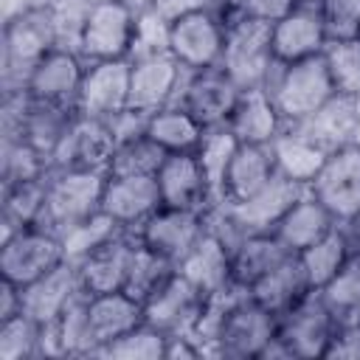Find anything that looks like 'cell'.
Masks as SVG:
<instances>
[{
  "label": "cell",
  "mask_w": 360,
  "mask_h": 360,
  "mask_svg": "<svg viewBox=\"0 0 360 360\" xmlns=\"http://www.w3.org/2000/svg\"><path fill=\"white\" fill-rule=\"evenodd\" d=\"M48 172H51V160L42 152H37L28 141L0 143V186L3 188L45 177Z\"/></svg>",
  "instance_id": "obj_41"
},
{
  "label": "cell",
  "mask_w": 360,
  "mask_h": 360,
  "mask_svg": "<svg viewBox=\"0 0 360 360\" xmlns=\"http://www.w3.org/2000/svg\"><path fill=\"white\" fill-rule=\"evenodd\" d=\"M90 323H93V335H96L98 352H101L107 343L118 340L121 335H127L143 323V304L135 301L124 290L90 295Z\"/></svg>",
  "instance_id": "obj_29"
},
{
  "label": "cell",
  "mask_w": 360,
  "mask_h": 360,
  "mask_svg": "<svg viewBox=\"0 0 360 360\" xmlns=\"http://www.w3.org/2000/svg\"><path fill=\"white\" fill-rule=\"evenodd\" d=\"M62 357H98V340L90 323V292L79 295L53 323Z\"/></svg>",
  "instance_id": "obj_37"
},
{
  "label": "cell",
  "mask_w": 360,
  "mask_h": 360,
  "mask_svg": "<svg viewBox=\"0 0 360 360\" xmlns=\"http://www.w3.org/2000/svg\"><path fill=\"white\" fill-rule=\"evenodd\" d=\"M276 335L292 354V360L326 357L329 340L338 329V318L323 301L321 290H309L298 304L276 318Z\"/></svg>",
  "instance_id": "obj_5"
},
{
  "label": "cell",
  "mask_w": 360,
  "mask_h": 360,
  "mask_svg": "<svg viewBox=\"0 0 360 360\" xmlns=\"http://www.w3.org/2000/svg\"><path fill=\"white\" fill-rule=\"evenodd\" d=\"M112 3H121V6L129 8L135 17L143 14V11H149V6H152V0H112Z\"/></svg>",
  "instance_id": "obj_56"
},
{
  "label": "cell",
  "mask_w": 360,
  "mask_h": 360,
  "mask_svg": "<svg viewBox=\"0 0 360 360\" xmlns=\"http://www.w3.org/2000/svg\"><path fill=\"white\" fill-rule=\"evenodd\" d=\"M239 93H242L239 84L222 68L186 70L174 104H180L183 110H188L208 129V127L228 124V115H231Z\"/></svg>",
  "instance_id": "obj_11"
},
{
  "label": "cell",
  "mask_w": 360,
  "mask_h": 360,
  "mask_svg": "<svg viewBox=\"0 0 360 360\" xmlns=\"http://www.w3.org/2000/svg\"><path fill=\"white\" fill-rule=\"evenodd\" d=\"M323 59H326L335 93L360 96V37L329 42L323 48Z\"/></svg>",
  "instance_id": "obj_45"
},
{
  "label": "cell",
  "mask_w": 360,
  "mask_h": 360,
  "mask_svg": "<svg viewBox=\"0 0 360 360\" xmlns=\"http://www.w3.org/2000/svg\"><path fill=\"white\" fill-rule=\"evenodd\" d=\"M338 228V219L326 211V205L312 194L307 191L301 200H295L290 205V211L276 222L273 233L287 245V250L292 253H301L307 250L309 245H315L318 239H323L329 231Z\"/></svg>",
  "instance_id": "obj_26"
},
{
  "label": "cell",
  "mask_w": 360,
  "mask_h": 360,
  "mask_svg": "<svg viewBox=\"0 0 360 360\" xmlns=\"http://www.w3.org/2000/svg\"><path fill=\"white\" fill-rule=\"evenodd\" d=\"M0 143H17L25 141V121L31 110V93L17 90V93H0Z\"/></svg>",
  "instance_id": "obj_49"
},
{
  "label": "cell",
  "mask_w": 360,
  "mask_h": 360,
  "mask_svg": "<svg viewBox=\"0 0 360 360\" xmlns=\"http://www.w3.org/2000/svg\"><path fill=\"white\" fill-rule=\"evenodd\" d=\"M329 42L360 37V0H318Z\"/></svg>",
  "instance_id": "obj_48"
},
{
  "label": "cell",
  "mask_w": 360,
  "mask_h": 360,
  "mask_svg": "<svg viewBox=\"0 0 360 360\" xmlns=\"http://www.w3.org/2000/svg\"><path fill=\"white\" fill-rule=\"evenodd\" d=\"M127 228H121L112 217H107L104 211H98L96 217L84 219L82 225L70 228L65 236H62V248H65V259L70 262H82L84 256H90L93 250H98L101 245H107L110 239L121 236Z\"/></svg>",
  "instance_id": "obj_42"
},
{
  "label": "cell",
  "mask_w": 360,
  "mask_h": 360,
  "mask_svg": "<svg viewBox=\"0 0 360 360\" xmlns=\"http://www.w3.org/2000/svg\"><path fill=\"white\" fill-rule=\"evenodd\" d=\"M129 59L110 62H87L82 90L76 98V110L84 118H112L124 107H129Z\"/></svg>",
  "instance_id": "obj_13"
},
{
  "label": "cell",
  "mask_w": 360,
  "mask_h": 360,
  "mask_svg": "<svg viewBox=\"0 0 360 360\" xmlns=\"http://www.w3.org/2000/svg\"><path fill=\"white\" fill-rule=\"evenodd\" d=\"M186 68L172 56H152L132 62L129 70V107L141 112H158L177 101V90L183 84Z\"/></svg>",
  "instance_id": "obj_18"
},
{
  "label": "cell",
  "mask_w": 360,
  "mask_h": 360,
  "mask_svg": "<svg viewBox=\"0 0 360 360\" xmlns=\"http://www.w3.org/2000/svg\"><path fill=\"white\" fill-rule=\"evenodd\" d=\"M155 180H158V191H160L163 205L191 208V211H208L211 208V191H208L202 166H200L194 152L166 155Z\"/></svg>",
  "instance_id": "obj_20"
},
{
  "label": "cell",
  "mask_w": 360,
  "mask_h": 360,
  "mask_svg": "<svg viewBox=\"0 0 360 360\" xmlns=\"http://www.w3.org/2000/svg\"><path fill=\"white\" fill-rule=\"evenodd\" d=\"M205 127L180 104H169L158 112L149 115V129L146 135L166 152V155H177V152H197L200 141H202Z\"/></svg>",
  "instance_id": "obj_34"
},
{
  "label": "cell",
  "mask_w": 360,
  "mask_h": 360,
  "mask_svg": "<svg viewBox=\"0 0 360 360\" xmlns=\"http://www.w3.org/2000/svg\"><path fill=\"white\" fill-rule=\"evenodd\" d=\"M163 160H166V152L149 135H141V138H132V141H124V143L115 146L107 174H115V177H155L158 169L163 166Z\"/></svg>",
  "instance_id": "obj_39"
},
{
  "label": "cell",
  "mask_w": 360,
  "mask_h": 360,
  "mask_svg": "<svg viewBox=\"0 0 360 360\" xmlns=\"http://www.w3.org/2000/svg\"><path fill=\"white\" fill-rule=\"evenodd\" d=\"M135 245H138V233L135 231H124L121 236L110 239L107 245H101L90 256H84L79 262V276H82L84 290L90 295L124 290L127 270H129V259H132Z\"/></svg>",
  "instance_id": "obj_22"
},
{
  "label": "cell",
  "mask_w": 360,
  "mask_h": 360,
  "mask_svg": "<svg viewBox=\"0 0 360 360\" xmlns=\"http://www.w3.org/2000/svg\"><path fill=\"white\" fill-rule=\"evenodd\" d=\"M270 39H273V56L278 62H298L323 53L329 37L318 0H298L281 20L273 22Z\"/></svg>",
  "instance_id": "obj_14"
},
{
  "label": "cell",
  "mask_w": 360,
  "mask_h": 360,
  "mask_svg": "<svg viewBox=\"0 0 360 360\" xmlns=\"http://www.w3.org/2000/svg\"><path fill=\"white\" fill-rule=\"evenodd\" d=\"M205 307H208V298L183 273L174 270L143 301V323L155 326L166 338L194 335L205 315Z\"/></svg>",
  "instance_id": "obj_6"
},
{
  "label": "cell",
  "mask_w": 360,
  "mask_h": 360,
  "mask_svg": "<svg viewBox=\"0 0 360 360\" xmlns=\"http://www.w3.org/2000/svg\"><path fill=\"white\" fill-rule=\"evenodd\" d=\"M349 256H352V248H349V239L340 231V225L335 231H329L323 239H318L315 245H309L307 250L298 253L312 290H323L338 276V270L346 264Z\"/></svg>",
  "instance_id": "obj_36"
},
{
  "label": "cell",
  "mask_w": 360,
  "mask_h": 360,
  "mask_svg": "<svg viewBox=\"0 0 360 360\" xmlns=\"http://www.w3.org/2000/svg\"><path fill=\"white\" fill-rule=\"evenodd\" d=\"M323 301L340 321H357L360 318V253L352 250L346 264L338 270V276L321 290Z\"/></svg>",
  "instance_id": "obj_40"
},
{
  "label": "cell",
  "mask_w": 360,
  "mask_h": 360,
  "mask_svg": "<svg viewBox=\"0 0 360 360\" xmlns=\"http://www.w3.org/2000/svg\"><path fill=\"white\" fill-rule=\"evenodd\" d=\"M115 135L107 121L101 118H84L79 115L62 143L56 146L51 158V169H90V172H107L112 152H115Z\"/></svg>",
  "instance_id": "obj_16"
},
{
  "label": "cell",
  "mask_w": 360,
  "mask_h": 360,
  "mask_svg": "<svg viewBox=\"0 0 360 360\" xmlns=\"http://www.w3.org/2000/svg\"><path fill=\"white\" fill-rule=\"evenodd\" d=\"M169 22H163L155 11H143L135 17V34H132V48H129V62L152 59V56H166L169 53Z\"/></svg>",
  "instance_id": "obj_47"
},
{
  "label": "cell",
  "mask_w": 360,
  "mask_h": 360,
  "mask_svg": "<svg viewBox=\"0 0 360 360\" xmlns=\"http://www.w3.org/2000/svg\"><path fill=\"white\" fill-rule=\"evenodd\" d=\"M281 127V115L262 87L242 90L228 115V129L239 143H273Z\"/></svg>",
  "instance_id": "obj_27"
},
{
  "label": "cell",
  "mask_w": 360,
  "mask_h": 360,
  "mask_svg": "<svg viewBox=\"0 0 360 360\" xmlns=\"http://www.w3.org/2000/svg\"><path fill=\"white\" fill-rule=\"evenodd\" d=\"M53 48L56 34L48 6L6 22L0 37V93L28 90L37 62Z\"/></svg>",
  "instance_id": "obj_3"
},
{
  "label": "cell",
  "mask_w": 360,
  "mask_h": 360,
  "mask_svg": "<svg viewBox=\"0 0 360 360\" xmlns=\"http://www.w3.org/2000/svg\"><path fill=\"white\" fill-rule=\"evenodd\" d=\"M225 51V20L208 8L194 11L169 28V53L186 70L219 68Z\"/></svg>",
  "instance_id": "obj_8"
},
{
  "label": "cell",
  "mask_w": 360,
  "mask_h": 360,
  "mask_svg": "<svg viewBox=\"0 0 360 360\" xmlns=\"http://www.w3.org/2000/svg\"><path fill=\"white\" fill-rule=\"evenodd\" d=\"M270 31L273 22L242 14L225 22V51L219 68L239 84V90H253L264 84V76L276 62Z\"/></svg>",
  "instance_id": "obj_4"
},
{
  "label": "cell",
  "mask_w": 360,
  "mask_h": 360,
  "mask_svg": "<svg viewBox=\"0 0 360 360\" xmlns=\"http://www.w3.org/2000/svg\"><path fill=\"white\" fill-rule=\"evenodd\" d=\"M76 118H79V110L76 107L48 104V101H31L28 121H25V141L51 160L53 152H56V146L62 143V138L68 135V129L73 127Z\"/></svg>",
  "instance_id": "obj_35"
},
{
  "label": "cell",
  "mask_w": 360,
  "mask_h": 360,
  "mask_svg": "<svg viewBox=\"0 0 360 360\" xmlns=\"http://www.w3.org/2000/svg\"><path fill=\"white\" fill-rule=\"evenodd\" d=\"M262 90L276 104L281 124H298L312 118L335 96V84H332L323 53L298 59V62L276 59L264 76Z\"/></svg>",
  "instance_id": "obj_1"
},
{
  "label": "cell",
  "mask_w": 360,
  "mask_h": 360,
  "mask_svg": "<svg viewBox=\"0 0 360 360\" xmlns=\"http://www.w3.org/2000/svg\"><path fill=\"white\" fill-rule=\"evenodd\" d=\"M309 191V186L284 177L281 172H276L270 177V183L264 188H259L253 197L242 200V202H222L225 211L231 214V219L242 228L245 236L250 233H270L276 228V222L290 211V205L295 200H301Z\"/></svg>",
  "instance_id": "obj_15"
},
{
  "label": "cell",
  "mask_w": 360,
  "mask_h": 360,
  "mask_svg": "<svg viewBox=\"0 0 360 360\" xmlns=\"http://www.w3.org/2000/svg\"><path fill=\"white\" fill-rule=\"evenodd\" d=\"M107 177H110L107 172H90V169H51L45 211L34 228L51 231L62 239L70 228L96 217L101 211Z\"/></svg>",
  "instance_id": "obj_2"
},
{
  "label": "cell",
  "mask_w": 360,
  "mask_h": 360,
  "mask_svg": "<svg viewBox=\"0 0 360 360\" xmlns=\"http://www.w3.org/2000/svg\"><path fill=\"white\" fill-rule=\"evenodd\" d=\"M107 124H110V129L115 135V143H124V141H132V138L146 135V129H149V112L124 107L121 112H115L112 118H107Z\"/></svg>",
  "instance_id": "obj_51"
},
{
  "label": "cell",
  "mask_w": 360,
  "mask_h": 360,
  "mask_svg": "<svg viewBox=\"0 0 360 360\" xmlns=\"http://www.w3.org/2000/svg\"><path fill=\"white\" fill-rule=\"evenodd\" d=\"M169 352V338L163 332H158L149 323L135 326L132 332L121 335L118 340L107 343L98 357H110V360H166Z\"/></svg>",
  "instance_id": "obj_43"
},
{
  "label": "cell",
  "mask_w": 360,
  "mask_h": 360,
  "mask_svg": "<svg viewBox=\"0 0 360 360\" xmlns=\"http://www.w3.org/2000/svg\"><path fill=\"white\" fill-rule=\"evenodd\" d=\"M84 68L87 62L68 48H53L48 51L31 79H28V93L34 101H48V104H68L76 107L79 90H82V79H84Z\"/></svg>",
  "instance_id": "obj_19"
},
{
  "label": "cell",
  "mask_w": 360,
  "mask_h": 360,
  "mask_svg": "<svg viewBox=\"0 0 360 360\" xmlns=\"http://www.w3.org/2000/svg\"><path fill=\"white\" fill-rule=\"evenodd\" d=\"M22 312V287L8 278H0V321Z\"/></svg>",
  "instance_id": "obj_53"
},
{
  "label": "cell",
  "mask_w": 360,
  "mask_h": 360,
  "mask_svg": "<svg viewBox=\"0 0 360 360\" xmlns=\"http://www.w3.org/2000/svg\"><path fill=\"white\" fill-rule=\"evenodd\" d=\"M96 0H48L53 34H56V48H68L79 53L82 34L87 25V17L93 11Z\"/></svg>",
  "instance_id": "obj_46"
},
{
  "label": "cell",
  "mask_w": 360,
  "mask_h": 360,
  "mask_svg": "<svg viewBox=\"0 0 360 360\" xmlns=\"http://www.w3.org/2000/svg\"><path fill=\"white\" fill-rule=\"evenodd\" d=\"M340 231L346 233L349 248H352L354 253H360V214H357V217H352L349 222H340Z\"/></svg>",
  "instance_id": "obj_55"
},
{
  "label": "cell",
  "mask_w": 360,
  "mask_h": 360,
  "mask_svg": "<svg viewBox=\"0 0 360 360\" xmlns=\"http://www.w3.org/2000/svg\"><path fill=\"white\" fill-rule=\"evenodd\" d=\"M287 256H292V250H287V245L273 231L270 233H250V236H245L242 245L231 256L233 284L250 290L264 273H270L273 267H278Z\"/></svg>",
  "instance_id": "obj_32"
},
{
  "label": "cell",
  "mask_w": 360,
  "mask_h": 360,
  "mask_svg": "<svg viewBox=\"0 0 360 360\" xmlns=\"http://www.w3.org/2000/svg\"><path fill=\"white\" fill-rule=\"evenodd\" d=\"M51 174V172H48ZM48 174L3 188L0 194V242L11 239L22 228H34L45 211Z\"/></svg>",
  "instance_id": "obj_31"
},
{
  "label": "cell",
  "mask_w": 360,
  "mask_h": 360,
  "mask_svg": "<svg viewBox=\"0 0 360 360\" xmlns=\"http://www.w3.org/2000/svg\"><path fill=\"white\" fill-rule=\"evenodd\" d=\"M295 127H301L329 152L360 146V96L335 93L312 118L298 121Z\"/></svg>",
  "instance_id": "obj_23"
},
{
  "label": "cell",
  "mask_w": 360,
  "mask_h": 360,
  "mask_svg": "<svg viewBox=\"0 0 360 360\" xmlns=\"http://www.w3.org/2000/svg\"><path fill=\"white\" fill-rule=\"evenodd\" d=\"M276 158L270 143H239L225 174V202H242L270 183Z\"/></svg>",
  "instance_id": "obj_28"
},
{
  "label": "cell",
  "mask_w": 360,
  "mask_h": 360,
  "mask_svg": "<svg viewBox=\"0 0 360 360\" xmlns=\"http://www.w3.org/2000/svg\"><path fill=\"white\" fill-rule=\"evenodd\" d=\"M326 360H360V318L338 323L326 349Z\"/></svg>",
  "instance_id": "obj_50"
},
{
  "label": "cell",
  "mask_w": 360,
  "mask_h": 360,
  "mask_svg": "<svg viewBox=\"0 0 360 360\" xmlns=\"http://www.w3.org/2000/svg\"><path fill=\"white\" fill-rule=\"evenodd\" d=\"M42 343V323L20 312L0 321V360H37Z\"/></svg>",
  "instance_id": "obj_44"
},
{
  "label": "cell",
  "mask_w": 360,
  "mask_h": 360,
  "mask_svg": "<svg viewBox=\"0 0 360 360\" xmlns=\"http://www.w3.org/2000/svg\"><path fill=\"white\" fill-rule=\"evenodd\" d=\"M309 281H307V273H304V264L298 259V253L287 256L278 267H273L270 273H264L253 287H250V295L264 307L270 309L276 318L281 312H287L292 304H298L307 292H309Z\"/></svg>",
  "instance_id": "obj_30"
},
{
  "label": "cell",
  "mask_w": 360,
  "mask_h": 360,
  "mask_svg": "<svg viewBox=\"0 0 360 360\" xmlns=\"http://www.w3.org/2000/svg\"><path fill=\"white\" fill-rule=\"evenodd\" d=\"M65 262L62 239L42 228H22L11 239L0 242V278L25 287Z\"/></svg>",
  "instance_id": "obj_7"
},
{
  "label": "cell",
  "mask_w": 360,
  "mask_h": 360,
  "mask_svg": "<svg viewBox=\"0 0 360 360\" xmlns=\"http://www.w3.org/2000/svg\"><path fill=\"white\" fill-rule=\"evenodd\" d=\"M84 284L79 276V264L65 259L37 281L22 287V312L39 323H56V318L84 295Z\"/></svg>",
  "instance_id": "obj_17"
},
{
  "label": "cell",
  "mask_w": 360,
  "mask_h": 360,
  "mask_svg": "<svg viewBox=\"0 0 360 360\" xmlns=\"http://www.w3.org/2000/svg\"><path fill=\"white\" fill-rule=\"evenodd\" d=\"M236 146H239L236 135L228 129V124H219V127H208L202 132V141L194 152L200 166H202L208 191H211V208L225 202V174H228V166L233 160Z\"/></svg>",
  "instance_id": "obj_33"
},
{
  "label": "cell",
  "mask_w": 360,
  "mask_h": 360,
  "mask_svg": "<svg viewBox=\"0 0 360 360\" xmlns=\"http://www.w3.org/2000/svg\"><path fill=\"white\" fill-rule=\"evenodd\" d=\"M205 231H208L205 211L160 205L135 233L141 245L160 253L172 264H180L188 256V250L205 236Z\"/></svg>",
  "instance_id": "obj_9"
},
{
  "label": "cell",
  "mask_w": 360,
  "mask_h": 360,
  "mask_svg": "<svg viewBox=\"0 0 360 360\" xmlns=\"http://www.w3.org/2000/svg\"><path fill=\"white\" fill-rule=\"evenodd\" d=\"M177 270V264H172L169 259H163L160 253L149 250L146 245H135L132 259H129V270H127V284L124 292H129L135 301H146L172 273Z\"/></svg>",
  "instance_id": "obj_38"
},
{
  "label": "cell",
  "mask_w": 360,
  "mask_h": 360,
  "mask_svg": "<svg viewBox=\"0 0 360 360\" xmlns=\"http://www.w3.org/2000/svg\"><path fill=\"white\" fill-rule=\"evenodd\" d=\"M160 191L155 177H107L101 211L112 217L121 228L138 231L158 208H160Z\"/></svg>",
  "instance_id": "obj_21"
},
{
  "label": "cell",
  "mask_w": 360,
  "mask_h": 360,
  "mask_svg": "<svg viewBox=\"0 0 360 360\" xmlns=\"http://www.w3.org/2000/svg\"><path fill=\"white\" fill-rule=\"evenodd\" d=\"M309 191L326 205V211L340 222L360 214V146H346L329 152L326 163L309 183Z\"/></svg>",
  "instance_id": "obj_10"
},
{
  "label": "cell",
  "mask_w": 360,
  "mask_h": 360,
  "mask_svg": "<svg viewBox=\"0 0 360 360\" xmlns=\"http://www.w3.org/2000/svg\"><path fill=\"white\" fill-rule=\"evenodd\" d=\"M202 8H208V0H152V6H149V11H155L169 25L194 11H202Z\"/></svg>",
  "instance_id": "obj_52"
},
{
  "label": "cell",
  "mask_w": 360,
  "mask_h": 360,
  "mask_svg": "<svg viewBox=\"0 0 360 360\" xmlns=\"http://www.w3.org/2000/svg\"><path fill=\"white\" fill-rule=\"evenodd\" d=\"M177 273H183L208 301L233 287L231 250L211 231H205V236L188 250V256L177 264Z\"/></svg>",
  "instance_id": "obj_24"
},
{
  "label": "cell",
  "mask_w": 360,
  "mask_h": 360,
  "mask_svg": "<svg viewBox=\"0 0 360 360\" xmlns=\"http://www.w3.org/2000/svg\"><path fill=\"white\" fill-rule=\"evenodd\" d=\"M135 34V14L112 0H96L87 17L79 56L84 62L127 59Z\"/></svg>",
  "instance_id": "obj_12"
},
{
  "label": "cell",
  "mask_w": 360,
  "mask_h": 360,
  "mask_svg": "<svg viewBox=\"0 0 360 360\" xmlns=\"http://www.w3.org/2000/svg\"><path fill=\"white\" fill-rule=\"evenodd\" d=\"M270 149L276 158V172H281L284 177L298 180L304 186H309L315 180V174L321 172V166L329 158V149L295 124H284L281 132L273 138Z\"/></svg>",
  "instance_id": "obj_25"
},
{
  "label": "cell",
  "mask_w": 360,
  "mask_h": 360,
  "mask_svg": "<svg viewBox=\"0 0 360 360\" xmlns=\"http://www.w3.org/2000/svg\"><path fill=\"white\" fill-rule=\"evenodd\" d=\"M42 6H48V0H0V25H6L22 14H31Z\"/></svg>",
  "instance_id": "obj_54"
}]
</instances>
